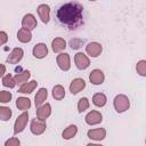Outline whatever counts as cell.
I'll list each match as a JSON object with an SVG mask.
<instances>
[{"instance_id": "9", "label": "cell", "mask_w": 146, "mask_h": 146, "mask_svg": "<svg viewBox=\"0 0 146 146\" xmlns=\"http://www.w3.org/2000/svg\"><path fill=\"white\" fill-rule=\"evenodd\" d=\"M104 80H105L104 72H103L102 70H99V68L92 70V71L90 72V74H89V81H90L92 84H95V86L102 84V83L104 82Z\"/></svg>"}, {"instance_id": "4", "label": "cell", "mask_w": 146, "mask_h": 146, "mask_svg": "<svg viewBox=\"0 0 146 146\" xmlns=\"http://www.w3.org/2000/svg\"><path fill=\"white\" fill-rule=\"evenodd\" d=\"M46 128H47V124H46V121L43 120H40L38 117L33 119L31 121V124H30V130L33 135L35 136H39V135H42L44 131H46Z\"/></svg>"}, {"instance_id": "10", "label": "cell", "mask_w": 146, "mask_h": 146, "mask_svg": "<svg viewBox=\"0 0 146 146\" xmlns=\"http://www.w3.org/2000/svg\"><path fill=\"white\" fill-rule=\"evenodd\" d=\"M86 88V81L81 78H75L70 83V91L72 95H76Z\"/></svg>"}, {"instance_id": "32", "label": "cell", "mask_w": 146, "mask_h": 146, "mask_svg": "<svg viewBox=\"0 0 146 146\" xmlns=\"http://www.w3.org/2000/svg\"><path fill=\"white\" fill-rule=\"evenodd\" d=\"M8 40V34L5 32V31H1L0 32V44L3 46Z\"/></svg>"}, {"instance_id": "3", "label": "cell", "mask_w": 146, "mask_h": 146, "mask_svg": "<svg viewBox=\"0 0 146 146\" xmlns=\"http://www.w3.org/2000/svg\"><path fill=\"white\" fill-rule=\"evenodd\" d=\"M29 121V113L27 112H23L21 115H18V117L16 119L15 123H14V133H21L24 131L26 124Z\"/></svg>"}, {"instance_id": "18", "label": "cell", "mask_w": 146, "mask_h": 146, "mask_svg": "<svg viewBox=\"0 0 146 146\" xmlns=\"http://www.w3.org/2000/svg\"><path fill=\"white\" fill-rule=\"evenodd\" d=\"M17 40H18L19 42H22V43H27V42H30V41L32 40V33H31V31L21 27V29L18 30V32H17Z\"/></svg>"}, {"instance_id": "6", "label": "cell", "mask_w": 146, "mask_h": 146, "mask_svg": "<svg viewBox=\"0 0 146 146\" xmlns=\"http://www.w3.org/2000/svg\"><path fill=\"white\" fill-rule=\"evenodd\" d=\"M56 62H57V65L58 67L62 70V71H68L71 68V58L68 56V54L66 52H60L57 58H56Z\"/></svg>"}, {"instance_id": "7", "label": "cell", "mask_w": 146, "mask_h": 146, "mask_svg": "<svg viewBox=\"0 0 146 146\" xmlns=\"http://www.w3.org/2000/svg\"><path fill=\"white\" fill-rule=\"evenodd\" d=\"M86 51H87V54L90 56V57H94V58H96V57H98L100 54H102V51H103V47H102V44L99 43V42H89L87 46H86Z\"/></svg>"}, {"instance_id": "33", "label": "cell", "mask_w": 146, "mask_h": 146, "mask_svg": "<svg viewBox=\"0 0 146 146\" xmlns=\"http://www.w3.org/2000/svg\"><path fill=\"white\" fill-rule=\"evenodd\" d=\"M0 75H1V78H3L6 75V67H5L3 64H1V73H0Z\"/></svg>"}, {"instance_id": "31", "label": "cell", "mask_w": 146, "mask_h": 146, "mask_svg": "<svg viewBox=\"0 0 146 146\" xmlns=\"http://www.w3.org/2000/svg\"><path fill=\"white\" fill-rule=\"evenodd\" d=\"M5 146H21V141L16 137H11L5 141Z\"/></svg>"}, {"instance_id": "8", "label": "cell", "mask_w": 146, "mask_h": 146, "mask_svg": "<svg viewBox=\"0 0 146 146\" xmlns=\"http://www.w3.org/2000/svg\"><path fill=\"white\" fill-rule=\"evenodd\" d=\"M84 120H86V123L87 124H89V125H96V124H99L103 121V115L98 111H90L86 115Z\"/></svg>"}, {"instance_id": "14", "label": "cell", "mask_w": 146, "mask_h": 146, "mask_svg": "<svg viewBox=\"0 0 146 146\" xmlns=\"http://www.w3.org/2000/svg\"><path fill=\"white\" fill-rule=\"evenodd\" d=\"M32 54L33 56L36 58V59H42L44 58L47 55H48V48L44 43L40 42V43H36L33 49H32Z\"/></svg>"}, {"instance_id": "5", "label": "cell", "mask_w": 146, "mask_h": 146, "mask_svg": "<svg viewBox=\"0 0 146 146\" xmlns=\"http://www.w3.org/2000/svg\"><path fill=\"white\" fill-rule=\"evenodd\" d=\"M74 63H75V66H76L79 70L83 71V70H86V68L89 67V65H90V59H89V57H88L86 54H83V52H78V54L74 56Z\"/></svg>"}, {"instance_id": "2", "label": "cell", "mask_w": 146, "mask_h": 146, "mask_svg": "<svg viewBox=\"0 0 146 146\" xmlns=\"http://www.w3.org/2000/svg\"><path fill=\"white\" fill-rule=\"evenodd\" d=\"M113 106L117 113H123L129 110L130 107V100L125 95H116L113 99Z\"/></svg>"}, {"instance_id": "19", "label": "cell", "mask_w": 146, "mask_h": 146, "mask_svg": "<svg viewBox=\"0 0 146 146\" xmlns=\"http://www.w3.org/2000/svg\"><path fill=\"white\" fill-rule=\"evenodd\" d=\"M66 48V41L63 38H55L51 41V49L54 52H60Z\"/></svg>"}, {"instance_id": "34", "label": "cell", "mask_w": 146, "mask_h": 146, "mask_svg": "<svg viewBox=\"0 0 146 146\" xmlns=\"http://www.w3.org/2000/svg\"><path fill=\"white\" fill-rule=\"evenodd\" d=\"M87 146H103V145H100V144H92V143H90V144H88Z\"/></svg>"}, {"instance_id": "26", "label": "cell", "mask_w": 146, "mask_h": 146, "mask_svg": "<svg viewBox=\"0 0 146 146\" xmlns=\"http://www.w3.org/2000/svg\"><path fill=\"white\" fill-rule=\"evenodd\" d=\"M2 84H3V87H7V88H14L15 86H16V81H15V78L10 74V73H8V74H6L3 78H2Z\"/></svg>"}, {"instance_id": "22", "label": "cell", "mask_w": 146, "mask_h": 146, "mask_svg": "<svg viewBox=\"0 0 146 146\" xmlns=\"http://www.w3.org/2000/svg\"><path fill=\"white\" fill-rule=\"evenodd\" d=\"M16 107L21 111L26 112L31 107V100L27 97H18L16 99Z\"/></svg>"}, {"instance_id": "21", "label": "cell", "mask_w": 146, "mask_h": 146, "mask_svg": "<svg viewBox=\"0 0 146 146\" xmlns=\"http://www.w3.org/2000/svg\"><path fill=\"white\" fill-rule=\"evenodd\" d=\"M107 103V97L103 92H97L92 96V104L97 107H103Z\"/></svg>"}, {"instance_id": "20", "label": "cell", "mask_w": 146, "mask_h": 146, "mask_svg": "<svg viewBox=\"0 0 146 146\" xmlns=\"http://www.w3.org/2000/svg\"><path fill=\"white\" fill-rule=\"evenodd\" d=\"M78 133V127L75 124H70L67 128H65L62 132V137L63 139H72L73 137H75V135Z\"/></svg>"}, {"instance_id": "29", "label": "cell", "mask_w": 146, "mask_h": 146, "mask_svg": "<svg viewBox=\"0 0 146 146\" xmlns=\"http://www.w3.org/2000/svg\"><path fill=\"white\" fill-rule=\"evenodd\" d=\"M136 71L139 75L141 76H146V60L145 59H140L137 65H136Z\"/></svg>"}, {"instance_id": "27", "label": "cell", "mask_w": 146, "mask_h": 146, "mask_svg": "<svg viewBox=\"0 0 146 146\" xmlns=\"http://www.w3.org/2000/svg\"><path fill=\"white\" fill-rule=\"evenodd\" d=\"M90 106V103H89V99L87 97H82L79 99L78 102V112L79 113H82L84 112L86 110H88Z\"/></svg>"}, {"instance_id": "16", "label": "cell", "mask_w": 146, "mask_h": 146, "mask_svg": "<svg viewBox=\"0 0 146 146\" xmlns=\"http://www.w3.org/2000/svg\"><path fill=\"white\" fill-rule=\"evenodd\" d=\"M50 114H51V105L49 103H46L42 106L36 108V117L40 120L46 121V119L49 117Z\"/></svg>"}, {"instance_id": "17", "label": "cell", "mask_w": 146, "mask_h": 146, "mask_svg": "<svg viewBox=\"0 0 146 146\" xmlns=\"http://www.w3.org/2000/svg\"><path fill=\"white\" fill-rule=\"evenodd\" d=\"M47 97H48V90L46 88H40L36 91V94L34 96V104H35L36 108L43 105V103L46 102Z\"/></svg>"}, {"instance_id": "28", "label": "cell", "mask_w": 146, "mask_h": 146, "mask_svg": "<svg viewBox=\"0 0 146 146\" xmlns=\"http://www.w3.org/2000/svg\"><path fill=\"white\" fill-rule=\"evenodd\" d=\"M13 115V112L9 107H6V106H1L0 107V117L2 121H8Z\"/></svg>"}, {"instance_id": "24", "label": "cell", "mask_w": 146, "mask_h": 146, "mask_svg": "<svg viewBox=\"0 0 146 146\" xmlns=\"http://www.w3.org/2000/svg\"><path fill=\"white\" fill-rule=\"evenodd\" d=\"M36 86H38V82L35 80L29 81V82H26L25 84H23L18 88V92H21V94H31L36 88Z\"/></svg>"}, {"instance_id": "13", "label": "cell", "mask_w": 146, "mask_h": 146, "mask_svg": "<svg viewBox=\"0 0 146 146\" xmlns=\"http://www.w3.org/2000/svg\"><path fill=\"white\" fill-rule=\"evenodd\" d=\"M23 56H24V51H23L22 48H18V47L14 48L10 51L9 56L7 57V63H9V64H17L18 62L22 60Z\"/></svg>"}, {"instance_id": "23", "label": "cell", "mask_w": 146, "mask_h": 146, "mask_svg": "<svg viewBox=\"0 0 146 146\" xmlns=\"http://www.w3.org/2000/svg\"><path fill=\"white\" fill-rule=\"evenodd\" d=\"M30 76H31L30 71H23V72L16 73V74L14 75L15 81H16V84H21V86L25 84V83L27 82V80L30 79Z\"/></svg>"}, {"instance_id": "30", "label": "cell", "mask_w": 146, "mask_h": 146, "mask_svg": "<svg viewBox=\"0 0 146 146\" xmlns=\"http://www.w3.org/2000/svg\"><path fill=\"white\" fill-rule=\"evenodd\" d=\"M11 99V92L7 90H1L0 92V102L1 103H9Z\"/></svg>"}, {"instance_id": "15", "label": "cell", "mask_w": 146, "mask_h": 146, "mask_svg": "<svg viewBox=\"0 0 146 146\" xmlns=\"http://www.w3.org/2000/svg\"><path fill=\"white\" fill-rule=\"evenodd\" d=\"M88 138L96 140V141H100L106 137V130L104 128H97V129H90L87 132Z\"/></svg>"}, {"instance_id": "11", "label": "cell", "mask_w": 146, "mask_h": 146, "mask_svg": "<svg viewBox=\"0 0 146 146\" xmlns=\"http://www.w3.org/2000/svg\"><path fill=\"white\" fill-rule=\"evenodd\" d=\"M36 11H38V15L41 18L42 23L47 24L50 21V7L48 5H46V3L39 5L36 8Z\"/></svg>"}, {"instance_id": "12", "label": "cell", "mask_w": 146, "mask_h": 146, "mask_svg": "<svg viewBox=\"0 0 146 146\" xmlns=\"http://www.w3.org/2000/svg\"><path fill=\"white\" fill-rule=\"evenodd\" d=\"M36 25H38V23H36V18L34 17V15H32V14L24 15V17L22 19V27L23 29L32 31L36 27Z\"/></svg>"}, {"instance_id": "1", "label": "cell", "mask_w": 146, "mask_h": 146, "mask_svg": "<svg viewBox=\"0 0 146 146\" xmlns=\"http://www.w3.org/2000/svg\"><path fill=\"white\" fill-rule=\"evenodd\" d=\"M56 17L66 29L76 30L83 23V6L78 1L66 2L58 8Z\"/></svg>"}, {"instance_id": "25", "label": "cell", "mask_w": 146, "mask_h": 146, "mask_svg": "<svg viewBox=\"0 0 146 146\" xmlns=\"http://www.w3.org/2000/svg\"><path fill=\"white\" fill-rule=\"evenodd\" d=\"M51 95H52V97H54L56 100H62V99L65 97V89H64V87L60 86V84H56V86L52 88Z\"/></svg>"}, {"instance_id": "35", "label": "cell", "mask_w": 146, "mask_h": 146, "mask_svg": "<svg viewBox=\"0 0 146 146\" xmlns=\"http://www.w3.org/2000/svg\"><path fill=\"white\" fill-rule=\"evenodd\" d=\"M145 144H146V139H145Z\"/></svg>"}]
</instances>
